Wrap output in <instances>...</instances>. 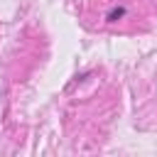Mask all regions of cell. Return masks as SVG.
<instances>
[{
  "mask_svg": "<svg viewBox=\"0 0 157 157\" xmlns=\"http://www.w3.org/2000/svg\"><path fill=\"white\" fill-rule=\"evenodd\" d=\"M123 15H125V7H113V10L105 15V20H108V22H118Z\"/></svg>",
  "mask_w": 157,
  "mask_h": 157,
  "instance_id": "6da1fadb",
  "label": "cell"
}]
</instances>
